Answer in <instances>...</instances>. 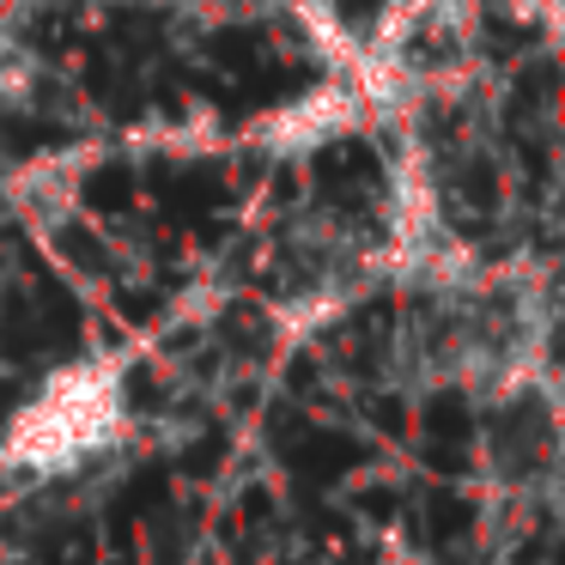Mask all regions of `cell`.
<instances>
[{"label": "cell", "instance_id": "obj_1", "mask_svg": "<svg viewBox=\"0 0 565 565\" xmlns=\"http://www.w3.org/2000/svg\"><path fill=\"white\" fill-rule=\"evenodd\" d=\"M122 431V359H86V365L55 371L38 402L19 407V419L7 426V444H0V462L31 468V475H74L79 462L110 450Z\"/></svg>", "mask_w": 565, "mask_h": 565}, {"label": "cell", "instance_id": "obj_2", "mask_svg": "<svg viewBox=\"0 0 565 565\" xmlns=\"http://www.w3.org/2000/svg\"><path fill=\"white\" fill-rule=\"evenodd\" d=\"M359 110H365V98H359L353 86H322V92L292 98L286 110H274L268 122L256 128V140L274 152V159H305V152H317L322 140L347 135V128L359 122Z\"/></svg>", "mask_w": 565, "mask_h": 565}]
</instances>
